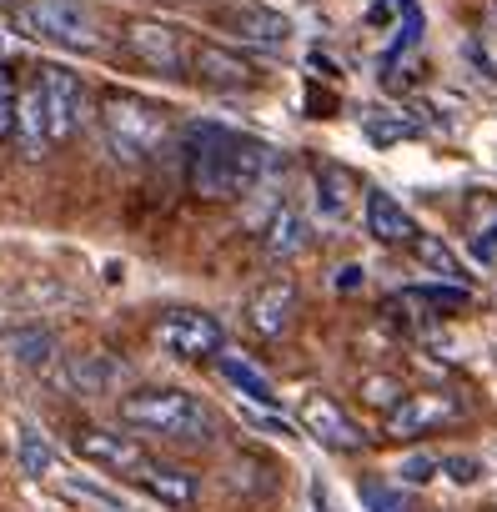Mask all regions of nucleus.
<instances>
[{
	"mask_svg": "<svg viewBox=\"0 0 497 512\" xmlns=\"http://www.w3.org/2000/svg\"><path fill=\"white\" fill-rule=\"evenodd\" d=\"M362 287V267H342L337 272V292H357Z\"/></svg>",
	"mask_w": 497,
	"mask_h": 512,
	"instance_id": "obj_32",
	"label": "nucleus"
},
{
	"mask_svg": "<svg viewBox=\"0 0 497 512\" xmlns=\"http://www.w3.org/2000/svg\"><path fill=\"white\" fill-rule=\"evenodd\" d=\"M367 231H372L377 241H387V246H397V241H412V236H417L412 216H407V211H402V201H397V196H387V191H367Z\"/></svg>",
	"mask_w": 497,
	"mask_h": 512,
	"instance_id": "obj_18",
	"label": "nucleus"
},
{
	"mask_svg": "<svg viewBox=\"0 0 497 512\" xmlns=\"http://www.w3.org/2000/svg\"><path fill=\"white\" fill-rule=\"evenodd\" d=\"M437 467H442V457H432V452H417V457H407V462L397 467V482H407V487H422V482H432V477H437Z\"/></svg>",
	"mask_w": 497,
	"mask_h": 512,
	"instance_id": "obj_28",
	"label": "nucleus"
},
{
	"mask_svg": "<svg viewBox=\"0 0 497 512\" xmlns=\"http://www.w3.org/2000/svg\"><path fill=\"white\" fill-rule=\"evenodd\" d=\"M412 256H417L427 272H437L442 282H462V262L452 256V246L442 236H412Z\"/></svg>",
	"mask_w": 497,
	"mask_h": 512,
	"instance_id": "obj_22",
	"label": "nucleus"
},
{
	"mask_svg": "<svg viewBox=\"0 0 497 512\" xmlns=\"http://www.w3.org/2000/svg\"><path fill=\"white\" fill-rule=\"evenodd\" d=\"M407 297L422 302V307H442V312L467 307V287H417V292H407Z\"/></svg>",
	"mask_w": 497,
	"mask_h": 512,
	"instance_id": "obj_27",
	"label": "nucleus"
},
{
	"mask_svg": "<svg viewBox=\"0 0 497 512\" xmlns=\"http://www.w3.org/2000/svg\"><path fill=\"white\" fill-rule=\"evenodd\" d=\"M6 352H11L21 367L46 372V367L56 362V337L41 332V327H26V332H11V337H6Z\"/></svg>",
	"mask_w": 497,
	"mask_h": 512,
	"instance_id": "obj_21",
	"label": "nucleus"
},
{
	"mask_svg": "<svg viewBox=\"0 0 497 512\" xmlns=\"http://www.w3.org/2000/svg\"><path fill=\"white\" fill-rule=\"evenodd\" d=\"M292 322H297V287L292 282H267L252 302H246V327L267 342H277Z\"/></svg>",
	"mask_w": 497,
	"mask_h": 512,
	"instance_id": "obj_11",
	"label": "nucleus"
},
{
	"mask_svg": "<svg viewBox=\"0 0 497 512\" xmlns=\"http://www.w3.org/2000/svg\"><path fill=\"white\" fill-rule=\"evenodd\" d=\"M246 422L262 427V432H272V437H297V427H292L287 417H277V412H257V407H246Z\"/></svg>",
	"mask_w": 497,
	"mask_h": 512,
	"instance_id": "obj_30",
	"label": "nucleus"
},
{
	"mask_svg": "<svg viewBox=\"0 0 497 512\" xmlns=\"http://www.w3.org/2000/svg\"><path fill=\"white\" fill-rule=\"evenodd\" d=\"M16 111H21V86H16L11 66H0V141L16 136Z\"/></svg>",
	"mask_w": 497,
	"mask_h": 512,
	"instance_id": "obj_24",
	"label": "nucleus"
},
{
	"mask_svg": "<svg viewBox=\"0 0 497 512\" xmlns=\"http://www.w3.org/2000/svg\"><path fill=\"white\" fill-rule=\"evenodd\" d=\"M156 347L176 362H216L226 352V332L211 312L196 307H176L156 322Z\"/></svg>",
	"mask_w": 497,
	"mask_h": 512,
	"instance_id": "obj_5",
	"label": "nucleus"
},
{
	"mask_svg": "<svg viewBox=\"0 0 497 512\" xmlns=\"http://www.w3.org/2000/svg\"><path fill=\"white\" fill-rule=\"evenodd\" d=\"M302 427H307L322 447H332V452H362V447H367V432L342 412V402H332V397H322V392H307V397H302Z\"/></svg>",
	"mask_w": 497,
	"mask_h": 512,
	"instance_id": "obj_10",
	"label": "nucleus"
},
{
	"mask_svg": "<svg viewBox=\"0 0 497 512\" xmlns=\"http://www.w3.org/2000/svg\"><path fill=\"white\" fill-rule=\"evenodd\" d=\"M442 467H447V477L462 482V487L482 477V462H477V457H442Z\"/></svg>",
	"mask_w": 497,
	"mask_h": 512,
	"instance_id": "obj_31",
	"label": "nucleus"
},
{
	"mask_svg": "<svg viewBox=\"0 0 497 512\" xmlns=\"http://www.w3.org/2000/svg\"><path fill=\"white\" fill-rule=\"evenodd\" d=\"M136 482L156 497V502H166V507H196V497H201V482H196V472L191 467H181V462H161V457H151L141 472H136Z\"/></svg>",
	"mask_w": 497,
	"mask_h": 512,
	"instance_id": "obj_14",
	"label": "nucleus"
},
{
	"mask_svg": "<svg viewBox=\"0 0 497 512\" xmlns=\"http://www.w3.org/2000/svg\"><path fill=\"white\" fill-rule=\"evenodd\" d=\"M191 66H196V76H201L206 86H221V91H241V86L257 81L252 66H246L241 56H231V51H221V46H201V51L191 56Z\"/></svg>",
	"mask_w": 497,
	"mask_h": 512,
	"instance_id": "obj_17",
	"label": "nucleus"
},
{
	"mask_svg": "<svg viewBox=\"0 0 497 512\" xmlns=\"http://www.w3.org/2000/svg\"><path fill=\"white\" fill-rule=\"evenodd\" d=\"M216 372L246 397V402H257L262 412H272L277 407V387H272V377H262L252 362H246V357H236V352H221L216 357Z\"/></svg>",
	"mask_w": 497,
	"mask_h": 512,
	"instance_id": "obj_19",
	"label": "nucleus"
},
{
	"mask_svg": "<svg viewBox=\"0 0 497 512\" xmlns=\"http://www.w3.org/2000/svg\"><path fill=\"white\" fill-rule=\"evenodd\" d=\"M121 46H126L141 66H151V71H161V76H181V71L191 66V51H186L181 31L166 26V21H131L126 36H121Z\"/></svg>",
	"mask_w": 497,
	"mask_h": 512,
	"instance_id": "obj_6",
	"label": "nucleus"
},
{
	"mask_svg": "<svg viewBox=\"0 0 497 512\" xmlns=\"http://www.w3.org/2000/svg\"><path fill=\"white\" fill-rule=\"evenodd\" d=\"M317 206L327 221H342L347 216V176L337 166H322L317 171Z\"/></svg>",
	"mask_w": 497,
	"mask_h": 512,
	"instance_id": "obj_23",
	"label": "nucleus"
},
{
	"mask_svg": "<svg viewBox=\"0 0 497 512\" xmlns=\"http://www.w3.org/2000/svg\"><path fill=\"white\" fill-rule=\"evenodd\" d=\"M457 417H462V402H457L452 392H412V397H402L397 412H387V437L407 442V437L452 427Z\"/></svg>",
	"mask_w": 497,
	"mask_h": 512,
	"instance_id": "obj_9",
	"label": "nucleus"
},
{
	"mask_svg": "<svg viewBox=\"0 0 497 512\" xmlns=\"http://www.w3.org/2000/svg\"><path fill=\"white\" fill-rule=\"evenodd\" d=\"M312 241V221L297 211V206H277L262 226V246L267 256H277V262H292V256H302Z\"/></svg>",
	"mask_w": 497,
	"mask_h": 512,
	"instance_id": "obj_15",
	"label": "nucleus"
},
{
	"mask_svg": "<svg viewBox=\"0 0 497 512\" xmlns=\"http://www.w3.org/2000/svg\"><path fill=\"white\" fill-rule=\"evenodd\" d=\"M76 452H81L91 467L126 472V477H136V472L151 462V452L136 442V432H121V427H81V432H76Z\"/></svg>",
	"mask_w": 497,
	"mask_h": 512,
	"instance_id": "obj_7",
	"label": "nucleus"
},
{
	"mask_svg": "<svg viewBox=\"0 0 497 512\" xmlns=\"http://www.w3.org/2000/svg\"><path fill=\"white\" fill-rule=\"evenodd\" d=\"M16 462H21L26 477H51V472H56V447H51V437H46L41 427L21 422V432H16Z\"/></svg>",
	"mask_w": 497,
	"mask_h": 512,
	"instance_id": "obj_20",
	"label": "nucleus"
},
{
	"mask_svg": "<svg viewBox=\"0 0 497 512\" xmlns=\"http://www.w3.org/2000/svg\"><path fill=\"white\" fill-rule=\"evenodd\" d=\"M11 26L31 41H51V46H66V51H96L101 46L96 16L81 0H26V6H16Z\"/></svg>",
	"mask_w": 497,
	"mask_h": 512,
	"instance_id": "obj_4",
	"label": "nucleus"
},
{
	"mask_svg": "<svg viewBox=\"0 0 497 512\" xmlns=\"http://www.w3.org/2000/svg\"><path fill=\"white\" fill-rule=\"evenodd\" d=\"M16 141H21V156H46L51 146V121H46V91L41 81L21 91V111H16Z\"/></svg>",
	"mask_w": 497,
	"mask_h": 512,
	"instance_id": "obj_16",
	"label": "nucleus"
},
{
	"mask_svg": "<svg viewBox=\"0 0 497 512\" xmlns=\"http://www.w3.org/2000/svg\"><path fill=\"white\" fill-rule=\"evenodd\" d=\"M277 166V151L257 136H241V131H226V126H196L191 131V161H186V176H191V191L206 196V201H231V196H246L257 191Z\"/></svg>",
	"mask_w": 497,
	"mask_h": 512,
	"instance_id": "obj_1",
	"label": "nucleus"
},
{
	"mask_svg": "<svg viewBox=\"0 0 497 512\" xmlns=\"http://www.w3.org/2000/svg\"><path fill=\"white\" fill-rule=\"evenodd\" d=\"M226 31L246 46H262V51H282L292 41V21L272 6H236L226 11Z\"/></svg>",
	"mask_w": 497,
	"mask_h": 512,
	"instance_id": "obj_13",
	"label": "nucleus"
},
{
	"mask_svg": "<svg viewBox=\"0 0 497 512\" xmlns=\"http://www.w3.org/2000/svg\"><path fill=\"white\" fill-rule=\"evenodd\" d=\"M96 131L106 141V151L126 166L146 161L151 151L166 146V106L146 101V96H131V91H111L96 111Z\"/></svg>",
	"mask_w": 497,
	"mask_h": 512,
	"instance_id": "obj_3",
	"label": "nucleus"
},
{
	"mask_svg": "<svg viewBox=\"0 0 497 512\" xmlns=\"http://www.w3.org/2000/svg\"><path fill=\"white\" fill-rule=\"evenodd\" d=\"M121 377H126V367L111 352H81L61 367V387L71 397H106V392L121 387Z\"/></svg>",
	"mask_w": 497,
	"mask_h": 512,
	"instance_id": "obj_12",
	"label": "nucleus"
},
{
	"mask_svg": "<svg viewBox=\"0 0 497 512\" xmlns=\"http://www.w3.org/2000/svg\"><path fill=\"white\" fill-rule=\"evenodd\" d=\"M61 492H66V497H81V502H96V507H106V512H126V502H121L116 492H106V487H96V482H86V477H81V482L66 477Z\"/></svg>",
	"mask_w": 497,
	"mask_h": 512,
	"instance_id": "obj_26",
	"label": "nucleus"
},
{
	"mask_svg": "<svg viewBox=\"0 0 497 512\" xmlns=\"http://www.w3.org/2000/svg\"><path fill=\"white\" fill-rule=\"evenodd\" d=\"M121 427L141 437H161L176 447H211L221 432V417L181 387H136L121 397Z\"/></svg>",
	"mask_w": 497,
	"mask_h": 512,
	"instance_id": "obj_2",
	"label": "nucleus"
},
{
	"mask_svg": "<svg viewBox=\"0 0 497 512\" xmlns=\"http://www.w3.org/2000/svg\"><path fill=\"white\" fill-rule=\"evenodd\" d=\"M362 502H367L372 512H407L402 492H397V487H387V482H362Z\"/></svg>",
	"mask_w": 497,
	"mask_h": 512,
	"instance_id": "obj_29",
	"label": "nucleus"
},
{
	"mask_svg": "<svg viewBox=\"0 0 497 512\" xmlns=\"http://www.w3.org/2000/svg\"><path fill=\"white\" fill-rule=\"evenodd\" d=\"M41 91H46V121H51V141H66L81 131L86 121V81L66 66H46L41 71Z\"/></svg>",
	"mask_w": 497,
	"mask_h": 512,
	"instance_id": "obj_8",
	"label": "nucleus"
},
{
	"mask_svg": "<svg viewBox=\"0 0 497 512\" xmlns=\"http://www.w3.org/2000/svg\"><path fill=\"white\" fill-rule=\"evenodd\" d=\"M362 402L367 407H382V412H397L402 407V382L397 377H367L362 382Z\"/></svg>",
	"mask_w": 497,
	"mask_h": 512,
	"instance_id": "obj_25",
	"label": "nucleus"
}]
</instances>
